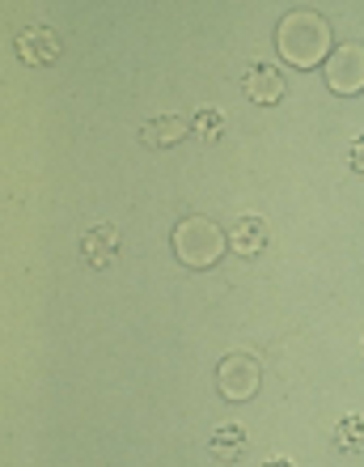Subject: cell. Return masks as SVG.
I'll list each match as a JSON object with an SVG mask.
<instances>
[{
  "label": "cell",
  "instance_id": "2",
  "mask_svg": "<svg viewBox=\"0 0 364 467\" xmlns=\"http://www.w3.org/2000/svg\"><path fill=\"white\" fill-rule=\"evenodd\" d=\"M170 238H174V255H178V264H187V268H217L220 255H225V246H229V234L220 230L212 217H204V213L182 217Z\"/></svg>",
  "mask_w": 364,
  "mask_h": 467
},
{
  "label": "cell",
  "instance_id": "12",
  "mask_svg": "<svg viewBox=\"0 0 364 467\" xmlns=\"http://www.w3.org/2000/svg\"><path fill=\"white\" fill-rule=\"evenodd\" d=\"M335 446H339V451L364 446V417H343L339 425H335Z\"/></svg>",
  "mask_w": 364,
  "mask_h": 467
},
{
  "label": "cell",
  "instance_id": "10",
  "mask_svg": "<svg viewBox=\"0 0 364 467\" xmlns=\"http://www.w3.org/2000/svg\"><path fill=\"white\" fill-rule=\"evenodd\" d=\"M191 132L199 136L204 145H217L220 136L229 132V119H225V111H217V107H204V111H195Z\"/></svg>",
  "mask_w": 364,
  "mask_h": 467
},
{
  "label": "cell",
  "instance_id": "11",
  "mask_svg": "<svg viewBox=\"0 0 364 467\" xmlns=\"http://www.w3.org/2000/svg\"><path fill=\"white\" fill-rule=\"evenodd\" d=\"M246 451V430L242 425H217L212 433V455L217 459H242Z\"/></svg>",
  "mask_w": 364,
  "mask_h": 467
},
{
  "label": "cell",
  "instance_id": "1",
  "mask_svg": "<svg viewBox=\"0 0 364 467\" xmlns=\"http://www.w3.org/2000/svg\"><path fill=\"white\" fill-rule=\"evenodd\" d=\"M276 47L292 68H318L335 51L330 47V22L314 9L284 13V22L276 26Z\"/></svg>",
  "mask_w": 364,
  "mask_h": 467
},
{
  "label": "cell",
  "instance_id": "13",
  "mask_svg": "<svg viewBox=\"0 0 364 467\" xmlns=\"http://www.w3.org/2000/svg\"><path fill=\"white\" fill-rule=\"evenodd\" d=\"M348 166H352L356 174H364V132L356 136L352 145H348Z\"/></svg>",
  "mask_w": 364,
  "mask_h": 467
},
{
  "label": "cell",
  "instance_id": "7",
  "mask_svg": "<svg viewBox=\"0 0 364 467\" xmlns=\"http://www.w3.org/2000/svg\"><path fill=\"white\" fill-rule=\"evenodd\" d=\"M187 136H191V119L178 111L157 115V119H148L145 128H140V140H145L148 149H174V145H182Z\"/></svg>",
  "mask_w": 364,
  "mask_h": 467
},
{
  "label": "cell",
  "instance_id": "3",
  "mask_svg": "<svg viewBox=\"0 0 364 467\" xmlns=\"http://www.w3.org/2000/svg\"><path fill=\"white\" fill-rule=\"evenodd\" d=\"M258 382H263V366H258V357H250V353H229L217 366V391L225 395V400H233V404L255 400Z\"/></svg>",
  "mask_w": 364,
  "mask_h": 467
},
{
  "label": "cell",
  "instance_id": "8",
  "mask_svg": "<svg viewBox=\"0 0 364 467\" xmlns=\"http://www.w3.org/2000/svg\"><path fill=\"white\" fill-rule=\"evenodd\" d=\"M242 89H246V99L263 102V107H276V102L284 99V77H279V68H271V64H250L242 73Z\"/></svg>",
  "mask_w": 364,
  "mask_h": 467
},
{
  "label": "cell",
  "instance_id": "4",
  "mask_svg": "<svg viewBox=\"0 0 364 467\" xmlns=\"http://www.w3.org/2000/svg\"><path fill=\"white\" fill-rule=\"evenodd\" d=\"M322 73H327L330 94H343V99L360 94L364 89V43H339L327 56Z\"/></svg>",
  "mask_w": 364,
  "mask_h": 467
},
{
  "label": "cell",
  "instance_id": "5",
  "mask_svg": "<svg viewBox=\"0 0 364 467\" xmlns=\"http://www.w3.org/2000/svg\"><path fill=\"white\" fill-rule=\"evenodd\" d=\"M13 47H17L22 64H30V68H43V64L60 60V35L51 26H25V30H17Z\"/></svg>",
  "mask_w": 364,
  "mask_h": 467
},
{
  "label": "cell",
  "instance_id": "6",
  "mask_svg": "<svg viewBox=\"0 0 364 467\" xmlns=\"http://www.w3.org/2000/svg\"><path fill=\"white\" fill-rule=\"evenodd\" d=\"M119 246H123V234L115 225H94V230L81 234V259L89 268H110L115 255H119Z\"/></svg>",
  "mask_w": 364,
  "mask_h": 467
},
{
  "label": "cell",
  "instance_id": "9",
  "mask_svg": "<svg viewBox=\"0 0 364 467\" xmlns=\"http://www.w3.org/2000/svg\"><path fill=\"white\" fill-rule=\"evenodd\" d=\"M268 243H271V230H268L263 217H242V222H233V230H229V251L233 255L250 259V255H258Z\"/></svg>",
  "mask_w": 364,
  "mask_h": 467
}]
</instances>
